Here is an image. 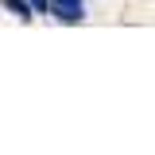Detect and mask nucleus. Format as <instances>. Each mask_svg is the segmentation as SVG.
<instances>
[{"label": "nucleus", "instance_id": "obj_3", "mask_svg": "<svg viewBox=\"0 0 155 155\" xmlns=\"http://www.w3.org/2000/svg\"><path fill=\"white\" fill-rule=\"evenodd\" d=\"M31 4V12H51V0H27Z\"/></svg>", "mask_w": 155, "mask_h": 155}, {"label": "nucleus", "instance_id": "obj_1", "mask_svg": "<svg viewBox=\"0 0 155 155\" xmlns=\"http://www.w3.org/2000/svg\"><path fill=\"white\" fill-rule=\"evenodd\" d=\"M51 12H54L62 23H81V19H85V4H81V0H51Z\"/></svg>", "mask_w": 155, "mask_h": 155}, {"label": "nucleus", "instance_id": "obj_2", "mask_svg": "<svg viewBox=\"0 0 155 155\" xmlns=\"http://www.w3.org/2000/svg\"><path fill=\"white\" fill-rule=\"evenodd\" d=\"M0 4H4L12 16H19L23 23H31V19H35V12H31V4H27V0H0Z\"/></svg>", "mask_w": 155, "mask_h": 155}]
</instances>
